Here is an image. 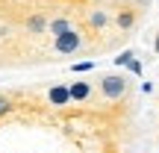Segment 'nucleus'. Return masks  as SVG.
I'll list each match as a JSON object with an SVG mask.
<instances>
[{
	"label": "nucleus",
	"instance_id": "f257e3e1",
	"mask_svg": "<svg viewBox=\"0 0 159 153\" xmlns=\"http://www.w3.org/2000/svg\"><path fill=\"white\" fill-rule=\"evenodd\" d=\"M127 88H130V79L124 74H103L100 77V94L106 100H121L127 94Z\"/></svg>",
	"mask_w": 159,
	"mask_h": 153
},
{
	"label": "nucleus",
	"instance_id": "f03ea898",
	"mask_svg": "<svg viewBox=\"0 0 159 153\" xmlns=\"http://www.w3.org/2000/svg\"><path fill=\"white\" fill-rule=\"evenodd\" d=\"M80 47H83V35H80L74 27H71L68 33L53 38V53H59V56H74Z\"/></svg>",
	"mask_w": 159,
	"mask_h": 153
},
{
	"label": "nucleus",
	"instance_id": "7ed1b4c3",
	"mask_svg": "<svg viewBox=\"0 0 159 153\" xmlns=\"http://www.w3.org/2000/svg\"><path fill=\"white\" fill-rule=\"evenodd\" d=\"M47 103H50V106H56V109H62V106H68V103H74V100H71V88H68V83H56V85H50V88H47Z\"/></svg>",
	"mask_w": 159,
	"mask_h": 153
},
{
	"label": "nucleus",
	"instance_id": "20e7f679",
	"mask_svg": "<svg viewBox=\"0 0 159 153\" xmlns=\"http://www.w3.org/2000/svg\"><path fill=\"white\" fill-rule=\"evenodd\" d=\"M68 88H71V100L74 103H85L91 94H94V88H91L89 79H74V83H68Z\"/></svg>",
	"mask_w": 159,
	"mask_h": 153
},
{
	"label": "nucleus",
	"instance_id": "39448f33",
	"mask_svg": "<svg viewBox=\"0 0 159 153\" xmlns=\"http://www.w3.org/2000/svg\"><path fill=\"white\" fill-rule=\"evenodd\" d=\"M24 27H27V33H30V35H44V33H47V27H50V21H47L44 15H30Z\"/></svg>",
	"mask_w": 159,
	"mask_h": 153
},
{
	"label": "nucleus",
	"instance_id": "423d86ee",
	"mask_svg": "<svg viewBox=\"0 0 159 153\" xmlns=\"http://www.w3.org/2000/svg\"><path fill=\"white\" fill-rule=\"evenodd\" d=\"M115 24H118L121 33H130V29L136 27V12H133V9H121L118 18H115Z\"/></svg>",
	"mask_w": 159,
	"mask_h": 153
},
{
	"label": "nucleus",
	"instance_id": "0eeeda50",
	"mask_svg": "<svg viewBox=\"0 0 159 153\" xmlns=\"http://www.w3.org/2000/svg\"><path fill=\"white\" fill-rule=\"evenodd\" d=\"M71 29V21L68 18H50V27H47V33L56 38V35H62V33H68Z\"/></svg>",
	"mask_w": 159,
	"mask_h": 153
},
{
	"label": "nucleus",
	"instance_id": "6e6552de",
	"mask_svg": "<svg viewBox=\"0 0 159 153\" xmlns=\"http://www.w3.org/2000/svg\"><path fill=\"white\" fill-rule=\"evenodd\" d=\"M89 24H91L94 29H106V27H109V15H106V9H94V12L89 15Z\"/></svg>",
	"mask_w": 159,
	"mask_h": 153
},
{
	"label": "nucleus",
	"instance_id": "1a4fd4ad",
	"mask_svg": "<svg viewBox=\"0 0 159 153\" xmlns=\"http://www.w3.org/2000/svg\"><path fill=\"white\" fill-rule=\"evenodd\" d=\"M133 59H136V53H133V50H124L121 56H115L112 62H115V68H127V65H130Z\"/></svg>",
	"mask_w": 159,
	"mask_h": 153
},
{
	"label": "nucleus",
	"instance_id": "9d476101",
	"mask_svg": "<svg viewBox=\"0 0 159 153\" xmlns=\"http://www.w3.org/2000/svg\"><path fill=\"white\" fill-rule=\"evenodd\" d=\"M71 71H74V74H89V71H94V62H74Z\"/></svg>",
	"mask_w": 159,
	"mask_h": 153
},
{
	"label": "nucleus",
	"instance_id": "9b49d317",
	"mask_svg": "<svg viewBox=\"0 0 159 153\" xmlns=\"http://www.w3.org/2000/svg\"><path fill=\"white\" fill-rule=\"evenodd\" d=\"M12 109H15V103H12L9 97H3V94H0V118H6Z\"/></svg>",
	"mask_w": 159,
	"mask_h": 153
},
{
	"label": "nucleus",
	"instance_id": "f8f14e48",
	"mask_svg": "<svg viewBox=\"0 0 159 153\" xmlns=\"http://www.w3.org/2000/svg\"><path fill=\"white\" fill-rule=\"evenodd\" d=\"M127 71H130V74H133V77H142V74H144V65H142V62H139V59H133V62H130V65H127Z\"/></svg>",
	"mask_w": 159,
	"mask_h": 153
},
{
	"label": "nucleus",
	"instance_id": "ddd939ff",
	"mask_svg": "<svg viewBox=\"0 0 159 153\" xmlns=\"http://www.w3.org/2000/svg\"><path fill=\"white\" fill-rule=\"evenodd\" d=\"M153 53L159 56V33H156V38H153Z\"/></svg>",
	"mask_w": 159,
	"mask_h": 153
}]
</instances>
